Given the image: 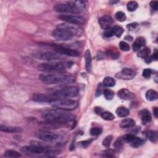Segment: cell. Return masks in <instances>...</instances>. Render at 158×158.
Returning a JSON list of instances; mask_svg holds the SVG:
<instances>
[{
    "label": "cell",
    "mask_w": 158,
    "mask_h": 158,
    "mask_svg": "<svg viewBox=\"0 0 158 158\" xmlns=\"http://www.w3.org/2000/svg\"><path fill=\"white\" fill-rule=\"evenodd\" d=\"M113 33L112 32L111 28H109L106 30L104 32V36L106 37V38H110V37L113 36Z\"/></svg>",
    "instance_id": "bcb514c9"
},
{
    "label": "cell",
    "mask_w": 158,
    "mask_h": 158,
    "mask_svg": "<svg viewBox=\"0 0 158 158\" xmlns=\"http://www.w3.org/2000/svg\"><path fill=\"white\" fill-rule=\"evenodd\" d=\"M98 22L102 28L107 30L110 28L111 26L113 24V19L108 15L103 16L98 19Z\"/></svg>",
    "instance_id": "5bb4252c"
},
{
    "label": "cell",
    "mask_w": 158,
    "mask_h": 158,
    "mask_svg": "<svg viewBox=\"0 0 158 158\" xmlns=\"http://www.w3.org/2000/svg\"><path fill=\"white\" fill-rule=\"evenodd\" d=\"M146 43V42L144 37H143V36L138 37V38L135 40L133 44V46H132L133 50L135 52L138 51L140 49H141V48L144 47L145 46Z\"/></svg>",
    "instance_id": "e0dca14e"
},
{
    "label": "cell",
    "mask_w": 158,
    "mask_h": 158,
    "mask_svg": "<svg viewBox=\"0 0 158 158\" xmlns=\"http://www.w3.org/2000/svg\"><path fill=\"white\" fill-rule=\"evenodd\" d=\"M157 77L156 76V78H155V80H156V83L157 82Z\"/></svg>",
    "instance_id": "db71d44e"
},
{
    "label": "cell",
    "mask_w": 158,
    "mask_h": 158,
    "mask_svg": "<svg viewBox=\"0 0 158 158\" xmlns=\"http://www.w3.org/2000/svg\"><path fill=\"white\" fill-rule=\"evenodd\" d=\"M102 129L99 127H93L92 128L91 130H90V135H91L92 136L96 137L101 135L102 133Z\"/></svg>",
    "instance_id": "d590c367"
},
{
    "label": "cell",
    "mask_w": 158,
    "mask_h": 158,
    "mask_svg": "<svg viewBox=\"0 0 158 158\" xmlns=\"http://www.w3.org/2000/svg\"><path fill=\"white\" fill-rule=\"evenodd\" d=\"M157 55H158V53H157V51L156 50H155L154 51V52L153 53V55L151 56L152 58H153V59H154V60H157Z\"/></svg>",
    "instance_id": "681fc988"
},
{
    "label": "cell",
    "mask_w": 158,
    "mask_h": 158,
    "mask_svg": "<svg viewBox=\"0 0 158 158\" xmlns=\"http://www.w3.org/2000/svg\"><path fill=\"white\" fill-rule=\"evenodd\" d=\"M100 116L102 119L106 120H112L114 119V116L109 111H103Z\"/></svg>",
    "instance_id": "4dcf8cb0"
},
{
    "label": "cell",
    "mask_w": 158,
    "mask_h": 158,
    "mask_svg": "<svg viewBox=\"0 0 158 158\" xmlns=\"http://www.w3.org/2000/svg\"><path fill=\"white\" fill-rule=\"evenodd\" d=\"M54 9L61 13H71L77 14L78 12L72 3H63L56 4L54 7Z\"/></svg>",
    "instance_id": "9c48e42d"
},
{
    "label": "cell",
    "mask_w": 158,
    "mask_h": 158,
    "mask_svg": "<svg viewBox=\"0 0 158 158\" xmlns=\"http://www.w3.org/2000/svg\"><path fill=\"white\" fill-rule=\"evenodd\" d=\"M103 85L100 84L98 85V88H97V90H96V96H100L102 93H103Z\"/></svg>",
    "instance_id": "f6af8a7d"
},
{
    "label": "cell",
    "mask_w": 158,
    "mask_h": 158,
    "mask_svg": "<svg viewBox=\"0 0 158 158\" xmlns=\"http://www.w3.org/2000/svg\"><path fill=\"white\" fill-rule=\"evenodd\" d=\"M158 94L157 92L154 90H149L146 93V99L150 101H153L157 99Z\"/></svg>",
    "instance_id": "cb8c5ba5"
},
{
    "label": "cell",
    "mask_w": 158,
    "mask_h": 158,
    "mask_svg": "<svg viewBox=\"0 0 158 158\" xmlns=\"http://www.w3.org/2000/svg\"><path fill=\"white\" fill-rule=\"evenodd\" d=\"M39 138L42 140L46 141H55L58 139L59 136L54 133L48 132H40L37 135Z\"/></svg>",
    "instance_id": "4fadbf2b"
},
{
    "label": "cell",
    "mask_w": 158,
    "mask_h": 158,
    "mask_svg": "<svg viewBox=\"0 0 158 158\" xmlns=\"http://www.w3.org/2000/svg\"><path fill=\"white\" fill-rule=\"evenodd\" d=\"M85 67L88 72H90L92 69V56L91 52L89 50H87L85 52Z\"/></svg>",
    "instance_id": "ffe728a7"
},
{
    "label": "cell",
    "mask_w": 158,
    "mask_h": 158,
    "mask_svg": "<svg viewBox=\"0 0 158 158\" xmlns=\"http://www.w3.org/2000/svg\"><path fill=\"white\" fill-rule=\"evenodd\" d=\"M119 1H109V3H110L111 4H114L117 3H119Z\"/></svg>",
    "instance_id": "f5cc1de1"
},
{
    "label": "cell",
    "mask_w": 158,
    "mask_h": 158,
    "mask_svg": "<svg viewBox=\"0 0 158 158\" xmlns=\"http://www.w3.org/2000/svg\"><path fill=\"white\" fill-rule=\"evenodd\" d=\"M112 32L113 33V35L117 37H120L122 36V33H124V29L120 26L115 25L112 28H111Z\"/></svg>",
    "instance_id": "f1b7e54d"
},
{
    "label": "cell",
    "mask_w": 158,
    "mask_h": 158,
    "mask_svg": "<svg viewBox=\"0 0 158 158\" xmlns=\"http://www.w3.org/2000/svg\"><path fill=\"white\" fill-rule=\"evenodd\" d=\"M150 52H151V50L148 47H144L142 49H140L138 52V56L146 59L148 56H149Z\"/></svg>",
    "instance_id": "484cf974"
},
{
    "label": "cell",
    "mask_w": 158,
    "mask_h": 158,
    "mask_svg": "<svg viewBox=\"0 0 158 158\" xmlns=\"http://www.w3.org/2000/svg\"><path fill=\"white\" fill-rule=\"evenodd\" d=\"M102 156L106 157H113L115 155V151L111 149H108L106 150H104L101 153Z\"/></svg>",
    "instance_id": "e575fe53"
},
{
    "label": "cell",
    "mask_w": 158,
    "mask_h": 158,
    "mask_svg": "<svg viewBox=\"0 0 158 158\" xmlns=\"http://www.w3.org/2000/svg\"><path fill=\"white\" fill-rule=\"evenodd\" d=\"M138 6V3L136 1H132L129 2L127 3V9L130 12L135 11L137 9Z\"/></svg>",
    "instance_id": "d6a6232c"
},
{
    "label": "cell",
    "mask_w": 158,
    "mask_h": 158,
    "mask_svg": "<svg viewBox=\"0 0 158 158\" xmlns=\"http://www.w3.org/2000/svg\"><path fill=\"white\" fill-rule=\"evenodd\" d=\"M33 101L39 103H50L52 100L51 96L43 93H34L32 96Z\"/></svg>",
    "instance_id": "9a60e30c"
},
{
    "label": "cell",
    "mask_w": 158,
    "mask_h": 158,
    "mask_svg": "<svg viewBox=\"0 0 158 158\" xmlns=\"http://www.w3.org/2000/svg\"><path fill=\"white\" fill-rule=\"evenodd\" d=\"M56 28L63 30L71 34L74 36H79L82 34V29L79 27V25H74L69 23H63L58 25Z\"/></svg>",
    "instance_id": "52a82bcc"
},
{
    "label": "cell",
    "mask_w": 158,
    "mask_h": 158,
    "mask_svg": "<svg viewBox=\"0 0 158 158\" xmlns=\"http://www.w3.org/2000/svg\"><path fill=\"white\" fill-rule=\"evenodd\" d=\"M125 39L126 40H128V41H129H129H132L133 40V38H132V36H127L125 37Z\"/></svg>",
    "instance_id": "816d5d0a"
},
{
    "label": "cell",
    "mask_w": 158,
    "mask_h": 158,
    "mask_svg": "<svg viewBox=\"0 0 158 158\" xmlns=\"http://www.w3.org/2000/svg\"><path fill=\"white\" fill-rule=\"evenodd\" d=\"M127 28L129 29L130 31H135L139 28V24L138 23H136V22H133V23L128 24L127 25Z\"/></svg>",
    "instance_id": "60d3db41"
},
{
    "label": "cell",
    "mask_w": 158,
    "mask_h": 158,
    "mask_svg": "<svg viewBox=\"0 0 158 158\" xmlns=\"http://www.w3.org/2000/svg\"><path fill=\"white\" fill-rule=\"evenodd\" d=\"M4 156L5 157H21V154L17 152V151H15V150L13 149H7L5 151Z\"/></svg>",
    "instance_id": "4316f807"
},
{
    "label": "cell",
    "mask_w": 158,
    "mask_h": 158,
    "mask_svg": "<svg viewBox=\"0 0 158 158\" xmlns=\"http://www.w3.org/2000/svg\"><path fill=\"white\" fill-rule=\"evenodd\" d=\"M103 94L105 98L108 100H111L114 96V92L110 89H104L103 90Z\"/></svg>",
    "instance_id": "1f68e13d"
},
{
    "label": "cell",
    "mask_w": 158,
    "mask_h": 158,
    "mask_svg": "<svg viewBox=\"0 0 158 158\" xmlns=\"http://www.w3.org/2000/svg\"><path fill=\"white\" fill-rule=\"evenodd\" d=\"M79 95V89L73 86L65 87L52 92L50 95L52 100L55 99H69L76 97Z\"/></svg>",
    "instance_id": "3957f363"
},
{
    "label": "cell",
    "mask_w": 158,
    "mask_h": 158,
    "mask_svg": "<svg viewBox=\"0 0 158 158\" xmlns=\"http://www.w3.org/2000/svg\"><path fill=\"white\" fill-rule=\"evenodd\" d=\"M136 137L135 136V135H134L133 134H127L125 135V137H124V140L127 141V142H129L130 143L133 139L134 138Z\"/></svg>",
    "instance_id": "ee69618b"
},
{
    "label": "cell",
    "mask_w": 158,
    "mask_h": 158,
    "mask_svg": "<svg viewBox=\"0 0 158 158\" xmlns=\"http://www.w3.org/2000/svg\"><path fill=\"white\" fill-rule=\"evenodd\" d=\"M116 112L117 115L120 117H126L130 114L129 110L124 106H120L118 108Z\"/></svg>",
    "instance_id": "7402d4cb"
},
{
    "label": "cell",
    "mask_w": 158,
    "mask_h": 158,
    "mask_svg": "<svg viewBox=\"0 0 158 158\" xmlns=\"http://www.w3.org/2000/svg\"><path fill=\"white\" fill-rule=\"evenodd\" d=\"M153 113H154V115L156 117H157V114H158V110H157V108L155 107L153 109Z\"/></svg>",
    "instance_id": "f907efd6"
},
{
    "label": "cell",
    "mask_w": 158,
    "mask_h": 158,
    "mask_svg": "<svg viewBox=\"0 0 158 158\" xmlns=\"http://www.w3.org/2000/svg\"><path fill=\"white\" fill-rule=\"evenodd\" d=\"M40 79L47 85H67L75 82V77L64 74H41Z\"/></svg>",
    "instance_id": "7a4b0ae2"
},
{
    "label": "cell",
    "mask_w": 158,
    "mask_h": 158,
    "mask_svg": "<svg viewBox=\"0 0 158 158\" xmlns=\"http://www.w3.org/2000/svg\"><path fill=\"white\" fill-rule=\"evenodd\" d=\"M116 85V80L111 77H105L103 81V85L106 87H112Z\"/></svg>",
    "instance_id": "d4e9b609"
},
{
    "label": "cell",
    "mask_w": 158,
    "mask_h": 158,
    "mask_svg": "<svg viewBox=\"0 0 158 158\" xmlns=\"http://www.w3.org/2000/svg\"><path fill=\"white\" fill-rule=\"evenodd\" d=\"M138 114L142 120V122L144 124H146L151 121L152 117L148 110L146 109H142L139 112Z\"/></svg>",
    "instance_id": "ac0fdd59"
},
{
    "label": "cell",
    "mask_w": 158,
    "mask_h": 158,
    "mask_svg": "<svg viewBox=\"0 0 158 158\" xmlns=\"http://www.w3.org/2000/svg\"><path fill=\"white\" fill-rule=\"evenodd\" d=\"M0 130L1 132L6 133H20L22 131V129L18 127H12V126H7L4 125H0Z\"/></svg>",
    "instance_id": "d6986e66"
},
{
    "label": "cell",
    "mask_w": 158,
    "mask_h": 158,
    "mask_svg": "<svg viewBox=\"0 0 158 158\" xmlns=\"http://www.w3.org/2000/svg\"><path fill=\"white\" fill-rule=\"evenodd\" d=\"M94 111H95V112H96V113L97 114H98V115H101V114L104 111L103 109L102 108H101V107H99V106L95 107V109H94Z\"/></svg>",
    "instance_id": "c3c4849f"
},
{
    "label": "cell",
    "mask_w": 158,
    "mask_h": 158,
    "mask_svg": "<svg viewBox=\"0 0 158 158\" xmlns=\"http://www.w3.org/2000/svg\"><path fill=\"white\" fill-rule=\"evenodd\" d=\"M144 143V140L140 137H135L130 142V145L133 148H138Z\"/></svg>",
    "instance_id": "83f0119b"
},
{
    "label": "cell",
    "mask_w": 158,
    "mask_h": 158,
    "mask_svg": "<svg viewBox=\"0 0 158 158\" xmlns=\"http://www.w3.org/2000/svg\"><path fill=\"white\" fill-rule=\"evenodd\" d=\"M115 18L120 22H124L126 19L125 14L122 11H118L115 14Z\"/></svg>",
    "instance_id": "8d00e7d4"
},
{
    "label": "cell",
    "mask_w": 158,
    "mask_h": 158,
    "mask_svg": "<svg viewBox=\"0 0 158 158\" xmlns=\"http://www.w3.org/2000/svg\"><path fill=\"white\" fill-rule=\"evenodd\" d=\"M118 96L123 100H132L135 98V95L126 88H122L118 92Z\"/></svg>",
    "instance_id": "2e32d148"
},
{
    "label": "cell",
    "mask_w": 158,
    "mask_h": 158,
    "mask_svg": "<svg viewBox=\"0 0 158 158\" xmlns=\"http://www.w3.org/2000/svg\"><path fill=\"white\" fill-rule=\"evenodd\" d=\"M119 47H120V50H121L122 51H129L130 50V48L129 44L124 41H122V42H120Z\"/></svg>",
    "instance_id": "f35d334b"
},
{
    "label": "cell",
    "mask_w": 158,
    "mask_h": 158,
    "mask_svg": "<svg viewBox=\"0 0 158 158\" xmlns=\"http://www.w3.org/2000/svg\"><path fill=\"white\" fill-rule=\"evenodd\" d=\"M69 64V63L49 61L41 64L39 66V70L46 72H63L67 67H70Z\"/></svg>",
    "instance_id": "5b68a950"
},
{
    "label": "cell",
    "mask_w": 158,
    "mask_h": 158,
    "mask_svg": "<svg viewBox=\"0 0 158 158\" xmlns=\"http://www.w3.org/2000/svg\"><path fill=\"white\" fill-rule=\"evenodd\" d=\"M150 6H151V8L154 10V11H157V6H158V3L156 1H151L149 4Z\"/></svg>",
    "instance_id": "7dc6e473"
},
{
    "label": "cell",
    "mask_w": 158,
    "mask_h": 158,
    "mask_svg": "<svg viewBox=\"0 0 158 158\" xmlns=\"http://www.w3.org/2000/svg\"><path fill=\"white\" fill-rule=\"evenodd\" d=\"M136 76V72L130 68H124L116 74V77L120 80H131Z\"/></svg>",
    "instance_id": "8fae6325"
},
{
    "label": "cell",
    "mask_w": 158,
    "mask_h": 158,
    "mask_svg": "<svg viewBox=\"0 0 158 158\" xmlns=\"http://www.w3.org/2000/svg\"><path fill=\"white\" fill-rule=\"evenodd\" d=\"M52 36L57 40L67 41L71 40L73 36L63 30L56 28L52 32Z\"/></svg>",
    "instance_id": "30bf717a"
},
{
    "label": "cell",
    "mask_w": 158,
    "mask_h": 158,
    "mask_svg": "<svg viewBox=\"0 0 158 158\" xmlns=\"http://www.w3.org/2000/svg\"><path fill=\"white\" fill-rule=\"evenodd\" d=\"M58 19L61 20L66 22V23H69L77 25H83L85 22V18L84 17L77 16V15L63 14L59 16Z\"/></svg>",
    "instance_id": "ba28073f"
},
{
    "label": "cell",
    "mask_w": 158,
    "mask_h": 158,
    "mask_svg": "<svg viewBox=\"0 0 158 158\" xmlns=\"http://www.w3.org/2000/svg\"><path fill=\"white\" fill-rule=\"evenodd\" d=\"M55 51L64 56H69L72 57H78L80 56L79 52L76 50L66 47L58 46L55 48Z\"/></svg>",
    "instance_id": "7c38bea8"
},
{
    "label": "cell",
    "mask_w": 158,
    "mask_h": 158,
    "mask_svg": "<svg viewBox=\"0 0 158 158\" xmlns=\"http://www.w3.org/2000/svg\"><path fill=\"white\" fill-rule=\"evenodd\" d=\"M42 117L48 122L65 124L74 121L76 116L68 112L61 109H50L44 111Z\"/></svg>",
    "instance_id": "6da1fadb"
},
{
    "label": "cell",
    "mask_w": 158,
    "mask_h": 158,
    "mask_svg": "<svg viewBox=\"0 0 158 158\" xmlns=\"http://www.w3.org/2000/svg\"><path fill=\"white\" fill-rule=\"evenodd\" d=\"M135 125V121L131 119L127 118L122 120L121 122L120 123V127L122 129H128V128H131Z\"/></svg>",
    "instance_id": "44dd1931"
},
{
    "label": "cell",
    "mask_w": 158,
    "mask_h": 158,
    "mask_svg": "<svg viewBox=\"0 0 158 158\" xmlns=\"http://www.w3.org/2000/svg\"><path fill=\"white\" fill-rule=\"evenodd\" d=\"M75 7L78 12V14L81 13L82 12L84 11L85 8H86V4L84 1H80V0H79V1H76L73 2Z\"/></svg>",
    "instance_id": "603a6c76"
},
{
    "label": "cell",
    "mask_w": 158,
    "mask_h": 158,
    "mask_svg": "<svg viewBox=\"0 0 158 158\" xmlns=\"http://www.w3.org/2000/svg\"><path fill=\"white\" fill-rule=\"evenodd\" d=\"M123 146H124V143H123L122 139L121 138H118L114 144V146L115 149L117 150V151H120V150L122 149Z\"/></svg>",
    "instance_id": "836d02e7"
},
{
    "label": "cell",
    "mask_w": 158,
    "mask_h": 158,
    "mask_svg": "<svg viewBox=\"0 0 158 158\" xmlns=\"http://www.w3.org/2000/svg\"><path fill=\"white\" fill-rule=\"evenodd\" d=\"M49 104L52 107L64 111L74 110L78 106V102L71 99H55L51 100Z\"/></svg>",
    "instance_id": "277c9868"
},
{
    "label": "cell",
    "mask_w": 158,
    "mask_h": 158,
    "mask_svg": "<svg viewBox=\"0 0 158 158\" xmlns=\"http://www.w3.org/2000/svg\"><path fill=\"white\" fill-rule=\"evenodd\" d=\"M112 135H108V136H107L106 138H105L103 142H102V143H103V145L105 147H106V148H108L109 147V146L111 145V142L112 141Z\"/></svg>",
    "instance_id": "74e56055"
},
{
    "label": "cell",
    "mask_w": 158,
    "mask_h": 158,
    "mask_svg": "<svg viewBox=\"0 0 158 158\" xmlns=\"http://www.w3.org/2000/svg\"><path fill=\"white\" fill-rule=\"evenodd\" d=\"M151 73H152V71L150 69H145L143 71L142 76L146 79H148L150 77V76H151Z\"/></svg>",
    "instance_id": "7bdbcfd3"
},
{
    "label": "cell",
    "mask_w": 158,
    "mask_h": 158,
    "mask_svg": "<svg viewBox=\"0 0 158 158\" xmlns=\"http://www.w3.org/2000/svg\"><path fill=\"white\" fill-rule=\"evenodd\" d=\"M33 56L36 59L43 61H53L63 60L66 58V56L59 53L57 51H34Z\"/></svg>",
    "instance_id": "8992f818"
},
{
    "label": "cell",
    "mask_w": 158,
    "mask_h": 158,
    "mask_svg": "<svg viewBox=\"0 0 158 158\" xmlns=\"http://www.w3.org/2000/svg\"><path fill=\"white\" fill-rule=\"evenodd\" d=\"M106 54H107L108 56H111L112 58H113V59H116L119 56V53H118V52L116 51H115L114 50H112V49L108 50L107 51Z\"/></svg>",
    "instance_id": "ab89813d"
},
{
    "label": "cell",
    "mask_w": 158,
    "mask_h": 158,
    "mask_svg": "<svg viewBox=\"0 0 158 158\" xmlns=\"http://www.w3.org/2000/svg\"><path fill=\"white\" fill-rule=\"evenodd\" d=\"M93 139H90V140H85V141H80L79 143H80V145L83 147V148H87L90 144L92 143V142L93 141Z\"/></svg>",
    "instance_id": "b9f144b4"
},
{
    "label": "cell",
    "mask_w": 158,
    "mask_h": 158,
    "mask_svg": "<svg viewBox=\"0 0 158 158\" xmlns=\"http://www.w3.org/2000/svg\"><path fill=\"white\" fill-rule=\"evenodd\" d=\"M147 137L150 141L156 143L157 141V132L155 130H149L147 133Z\"/></svg>",
    "instance_id": "f546056e"
}]
</instances>
